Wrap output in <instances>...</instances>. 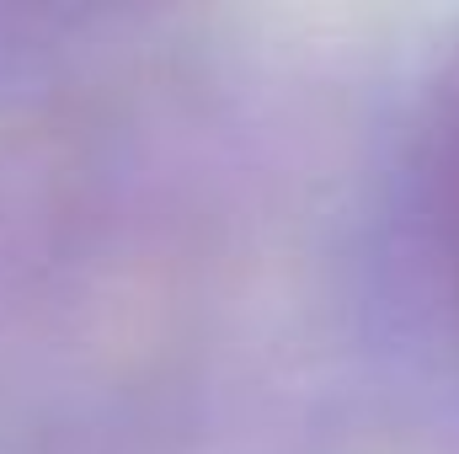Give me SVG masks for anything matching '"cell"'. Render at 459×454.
Masks as SVG:
<instances>
[{
    "label": "cell",
    "mask_w": 459,
    "mask_h": 454,
    "mask_svg": "<svg viewBox=\"0 0 459 454\" xmlns=\"http://www.w3.org/2000/svg\"><path fill=\"white\" fill-rule=\"evenodd\" d=\"M449 257H455V289H459V150H455V182H449Z\"/></svg>",
    "instance_id": "1"
}]
</instances>
